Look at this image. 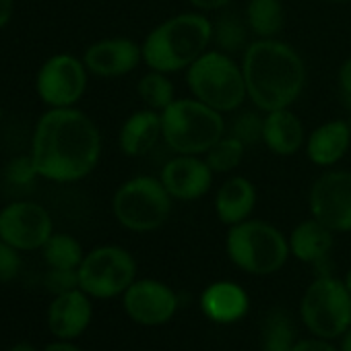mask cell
Here are the masks:
<instances>
[{"label":"cell","instance_id":"cell-1","mask_svg":"<svg viewBox=\"0 0 351 351\" xmlns=\"http://www.w3.org/2000/svg\"><path fill=\"white\" fill-rule=\"evenodd\" d=\"M40 178L56 184L85 180L101 157V132L93 118L73 108H48L36 124L32 151Z\"/></svg>","mask_w":351,"mask_h":351},{"label":"cell","instance_id":"cell-2","mask_svg":"<svg viewBox=\"0 0 351 351\" xmlns=\"http://www.w3.org/2000/svg\"><path fill=\"white\" fill-rule=\"evenodd\" d=\"M240 64L248 99L261 112L291 108L306 87L304 58L291 44L279 38H256L250 42L242 52Z\"/></svg>","mask_w":351,"mask_h":351},{"label":"cell","instance_id":"cell-3","mask_svg":"<svg viewBox=\"0 0 351 351\" xmlns=\"http://www.w3.org/2000/svg\"><path fill=\"white\" fill-rule=\"evenodd\" d=\"M213 44V19L201 11L171 15L143 40V62L167 75L186 71Z\"/></svg>","mask_w":351,"mask_h":351},{"label":"cell","instance_id":"cell-4","mask_svg":"<svg viewBox=\"0 0 351 351\" xmlns=\"http://www.w3.org/2000/svg\"><path fill=\"white\" fill-rule=\"evenodd\" d=\"M161 141L176 155H205L226 132L221 112L197 97H176L161 112Z\"/></svg>","mask_w":351,"mask_h":351},{"label":"cell","instance_id":"cell-5","mask_svg":"<svg viewBox=\"0 0 351 351\" xmlns=\"http://www.w3.org/2000/svg\"><path fill=\"white\" fill-rule=\"evenodd\" d=\"M226 254L234 267L248 275H275L289 261L287 236L263 219H246L228 230Z\"/></svg>","mask_w":351,"mask_h":351},{"label":"cell","instance_id":"cell-6","mask_svg":"<svg viewBox=\"0 0 351 351\" xmlns=\"http://www.w3.org/2000/svg\"><path fill=\"white\" fill-rule=\"evenodd\" d=\"M186 85L193 97L221 114L238 112L248 99L242 64L217 48H209L186 69Z\"/></svg>","mask_w":351,"mask_h":351},{"label":"cell","instance_id":"cell-7","mask_svg":"<svg viewBox=\"0 0 351 351\" xmlns=\"http://www.w3.org/2000/svg\"><path fill=\"white\" fill-rule=\"evenodd\" d=\"M173 199L161 184L159 176H132L112 197L114 219L132 234L161 230L171 215Z\"/></svg>","mask_w":351,"mask_h":351},{"label":"cell","instance_id":"cell-8","mask_svg":"<svg viewBox=\"0 0 351 351\" xmlns=\"http://www.w3.org/2000/svg\"><path fill=\"white\" fill-rule=\"evenodd\" d=\"M300 318L310 335L320 339H339L351 328V291L343 279L318 275L304 289L300 300Z\"/></svg>","mask_w":351,"mask_h":351},{"label":"cell","instance_id":"cell-9","mask_svg":"<svg viewBox=\"0 0 351 351\" xmlns=\"http://www.w3.org/2000/svg\"><path fill=\"white\" fill-rule=\"evenodd\" d=\"M77 273L79 287L93 300L122 298L136 279V261L118 244H101L85 252Z\"/></svg>","mask_w":351,"mask_h":351},{"label":"cell","instance_id":"cell-10","mask_svg":"<svg viewBox=\"0 0 351 351\" xmlns=\"http://www.w3.org/2000/svg\"><path fill=\"white\" fill-rule=\"evenodd\" d=\"M89 71L83 58L60 52L50 56L36 75L38 97L48 108H73L87 91Z\"/></svg>","mask_w":351,"mask_h":351},{"label":"cell","instance_id":"cell-11","mask_svg":"<svg viewBox=\"0 0 351 351\" xmlns=\"http://www.w3.org/2000/svg\"><path fill=\"white\" fill-rule=\"evenodd\" d=\"M310 217L335 234L351 232V171L328 167L312 182L308 193Z\"/></svg>","mask_w":351,"mask_h":351},{"label":"cell","instance_id":"cell-12","mask_svg":"<svg viewBox=\"0 0 351 351\" xmlns=\"http://www.w3.org/2000/svg\"><path fill=\"white\" fill-rule=\"evenodd\" d=\"M52 234V215L40 203L15 201L0 209V240L21 252L42 250Z\"/></svg>","mask_w":351,"mask_h":351},{"label":"cell","instance_id":"cell-13","mask_svg":"<svg viewBox=\"0 0 351 351\" xmlns=\"http://www.w3.org/2000/svg\"><path fill=\"white\" fill-rule=\"evenodd\" d=\"M122 308L138 326H163L178 312V293L159 279H134L122 293Z\"/></svg>","mask_w":351,"mask_h":351},{"label":"cell","instance_id":"cell-14","mask_svg":"<svg viewBox=\"0 0 351 351\" xmlns=\"http://www.w3.org/2000/svg\"><path fill=\"white\" fill-rule=\"evenodd\" d=\"M215 171L205 155H176L159 171V180L173 201L193 203L203 199L213 186Z\"/></svg>","mask_w":351,"mask_h":351},{"label":"cell","instance_id":"cell-15","mask_svg":"<svg viewBox=\"0 0 351 351\" xmlns=\"http://www.w3.org/2000/svg\"><path fill=\"white\" fill-rule=\"evenodd\" d=\"M83 62L89 75L116 79L130 75L143 62V48L130 38H104L85 50Z\"/></svg>","mask_w":351,"mask_h":351},{"label":"cell","instance_id":"cell-16","mask_svg":"<svg viewBox=\"0 0 351 351\" xmlns=\"http://www.w3.org/2000/svg\"><path fill=\"white\" fill-rule=\"evenodd\" d=\"M93 298L81 287L58 293L52 298L46 314L48 330L54 339L75 341L79 339L93 320Z\"/></svg>","mask_w":351,"mask_h":351},{"label":"cell","instance_id":"cell-17","mask_svg":"<svg viewBox=\"0 0 351 351\" xmlns=\"http://www.w3.org/2000/svg\"><path fill=\"white\" fill-rule=\"evenodd\" d=\"M306 157L316 167H335L351 149V126L349 120L335 118L312 128L304 143Z\"/></svg>","mask_w":351,"mask_h":351},{"label":"cell","instance_id":"cell-18","mask_svg":"<svg viewBox=\"0 0 351 351\" xmlns=\"http://www.w3.org/2000/svg\"><path fill=\"white\" fill-rule=\"evenodd\" d=\"M201 312L215 324H234L248 314L250 295L236 281H213L201 293Z\"/></svg>","mask_w":351,"mask_h":351},{"label":"cell","instance_id":"cell-19","mask_svg":"<svg viewBox=\"0 0 351 351\" xmlns=\"http://www.w3.org/2000/svg\"><path fill=\"white\" fill-rule=\"evenodd\" d=\"M256 201H258V193L252 180H248L246 176H230L217 189L213 207L217 219L223 226L232 228L252 217L256 209Z\"/></svg>","mask_w":351,"mask_h":351},{"label":"cell","instance_id":"cell-20","mask_svg":"<svg viewBox=\"0 0 351 351\" xmlns=\"http://www.w3.org/2000/svg\"><path fill=\"white\" fill-rule=\"evenodd\" d=\"M306 130L300 116L291 108H279L265 112L263 143L279 157H293L306 143Z\"/></svg>","mask_w":351,"mask_h":351},{"label":"cell","instance_id":"cell-21","mask_svg":"<svg viewBox=\"0 0 351 351\" xmlns=\"http://www.w3.org/2000/svg\"><path fill=\"white\" fill-rule=\"evenodd\" d=\"M161 112L143 108L132 112L118 130V147L126 157H143L161 141Z\"/></svg>","mask_w":351,"mask_h":351},{"label":"cell","instance_id":"cell-22","mask_svg":"<svg viewBox=\"0 0 351 351\" xmlns=\"http://www.w3.org/2000/svg\"><path fill=\"white\" fill-rule=\"evenodd\" d=\"M289 252L295 261L306 265H320L330 256L335 246V232L314 217L300 221L287 236Z\"/></svg>","mask_w":351,"mask_h":351},{"label":"cell","instance_id":"cell-23","mask_svg":"<svg viewBox=\"0 0 351 351\" xmlns=\"http://www.w3.org/2000/svg\"><path fill=\"white\" fill-rule=\"evenodd\" d=\"M244 19L256 38H279L285 27V9L281 0H248Z\"/></svg>","mask_w":351,"mask_h":351},{"label":"cell","instance_id":"cell-24","mask_svg":"<svg viewBox=\"0 0 351 351\" xmlns=\"http://www.w3.org/2000/svg\"><path fill=\"white\" fill-rule=\"evenodd\" d=\"M248 23L236 13H223L213 21V44L217 50L236 54L248 48Z\"/></svg>","mask_w":351,"mask_h":351},{"label":"cell","instance_id":"cell-25","mask_svg":"<svg viewBox=\"0 0 351 351\" xmlns=\"http://www.w3.org/2000/svg\"><path fill=\"white\" fill-rule=\"evenodd\" d=\"M295 326L287 312L273 310L267 314L261 328V349L263 351H291L295 345Z\"/></svg>","mask_w":351,"mask_h":351},{"label":"cell","instance_id":"cell-26","mask_svg":"<svg viewBox=\"0 0 351 351\" xmlns=\"http://www.w3.org/2000/svg\"><path fill=\"white\" fill-rule=\"evenodd\" d=\"M48 269H79L85 258L81 242L71 234H52L42 248Z\"/></svg>","mask_w":351,"mask_h":351},{"label":"cell","instance_id":"cell-27","mask_svg":"<svg viewBox=\"0 0 351 351\" xmlns=\"http://www.w3.org/2000/svg\"><path fill=\"white\" fill-rule=\"evenodd\" d=\"M136 93L141 101L145 104V108L155 110V112H163L176 99V89H173L169 75L161 71H153V69H149V73H145L138 79Z\"/></svg>","mask_w":351,"mask_h":351},{"label":"cell","instance_id":"cell-28","mask_svg":"<svg viewBox=\"0 0 351 351\" xmlns=\"http://www.w3.org/2000/svg\"><path fill=\"white\" fill-rule=\"evenodd\" d=\"M244 153H246V145L240 138H236L234 134L226 132L205 153V159H207V163L211 165V169L215 173H230V171H234L242 163Z\"/></svg>","mask_w":351,"mask_h":351},{"label":"cell","instance_id":"cell-29","mask_svg":"<svg viewBox=\"0 0 351 351\" xmlns=\"http://www.w3.org/2000/svg\"><path fill=\"white\" fill-rule=\"evenodd\" d=\"M263 124H265V112L261 110H244L238 112L228 126V132L240 138L246 147L263 143Z\"/></svg>","mask_w":351,"mask_h":351},{"label":"cell","instance_id":"cell-30","mask_svg":"<svg viewBox=\"0 0 351 351\" xmlns=\"http://www.w3.org/2000/svg\"><path fill=\"white\" fill-rule=\"evenodd\" d=\"M5 178L15 184V186H27L32 184L36 178H40V171H38V165H36V159L32 153L27 155H17L13 157L7 167H5Z\"/></svg>","mask_w":351,"mask_h":351},{"label":"cell","instance_id":"cell-31","mask_svg":"<svg viewBox=\"0 0 351 351\" xmlns=\"http://www.w3.org/2000/svg\"><path fill=\"white\" fill-rule=\"evenodd\" d=\"M46 287L52 295L71 291L79 287V273L77 269H48L46 273Z\"/></svg>","mask_w":351,"mask_h":351},{"label":"cell","instance_id":"cell-32","mask_svg":"<svg viewBox=\"0 0 351 351\" xmlns=\"http://www.w3.org/2000/svg\"><path fill=\"white\" fill-rule=\"evenodd\" d=\"M21 271V250L0 240V283L13 281Z\"/></svg>","mask_w":351,"mask_h":351},{"label":"cell","instance_id":"cell-33","mask_svg":"<svg viewBox=\"0 0 351 351\" xmlns=\"http://www.w3.org/2000/svg\"><path fill=\"white\" fill-rule=\"evenodd\" d=\"M337 83H339V91H341L343 104L351 110V58L343 60V64L339 66Z\"/></svg>","mask_w":351,"mask_h":351},{"label":"cell","instance_id":"cell-34","mask_svg":"<svg viewBox=\"0 0 351 351\" xmlns=\"http://www.w3.org/2000/svg\"><path fill=\"white\" fill-rule=\"evenodd\" d=\"M291 351H339L337 345H332V341L328 339H320V337H306V339H298Z\"/></svg>","mask_w":351,"mask_h":351},{"label":"cell","instance_id":"cell-35","mask_svg":"<svg viewBox=\"0 0 351 351\" xmlns=\"http://www.w3.org/2000/svg\"><path fill=\"white\" fill-rule=\"evenodd\" d=\"M191 7L195 11H201V13H213V11H221L226 9L232 0H189Z\"/></svg>","mask_w":351,"mask_h":351},{"label":"cell","instance_id":"cell-36","mask_svg":"<svg viewBox=\"0 0 351 351\" xmlns=\"http://www.w3.org/2000/svg\"><path fill=\"white\" fill-rule=\"evenodd\" d=\"M15 13V0H0V29L7 27Z\"/></svg>","mask_w":351,"mask_h":351},{"label":"cell","instance_id":"cell-37","mask_svg":"<svg viewBox=\"0 0 351 351\" xmlns=\"http://www.w3.org/2000/svg\"><path fill=\"white\" fill-rule=\"evenodd\" d=\"M40 351H85V349H81L79 345H75L73 341H60V339H56V341H52V343H48L44 349H40Z\"/></svg>","mask_w":351,"mask_h":351},{"label":"cell","instance_id":"cell-38","mask_svg":"<svg viewBox=\"0 0 351 351\" xmlns=\"http://www.w3.org/2000/svg\"><path fill=\"white\" fill-rule=\"evenodd\" d=\"M339 351H351V328L339 337Z\"/></svg>","mask_w":351,"mask_h":351},{"label":"cell","instance_id":"cell-39","mask_svg":"<svg viewBox=\"0 0 351 351\" xmlns=\"http://www.w3.org/2000/svg\"><path fill=\"white\" fill-rule=\"evenodd\" d=\"M9 351H40L38 347H34L32 343H27V341H17L15 345H11L9 347Z\"/></svg>","mask_w":351,"mask_h":351},{"label":"cell","instance_id":"cell-40","mask_svg":"<svg viewBox=\"0 0 351 351\" xmlns=\"http://www.w3.org/2000/svg\"><path fill=\"white\" fill-rule=\"evenodd\" d=\"M343 281H345V285H347V287H349V291H351V265H349V269H347V273H345Z\"/></svg>","mask_w":351,"mask_h":351},{"label":"cell","instance_id":"cell-41","mask_svg":"<svg viewBox=\"0 0 351 351\" xmlns=\"http://www.w3.org/2000/svg\"><path fill=\"white\" fill-rule=\"evenodd\" d=\"M326 3H332V5H349L351 0H326Z\"/></svg>","mask_w":351,"mask_h":351},{"label":"cell","instance_id":"cell-42","mask_svg":"<svg viewBox=\"0 0 351 351\" xmlns=\"http://www.w3.org/2000/svg\"><path fill=\"white\" fill-rule=\"evenodd\" d=\"M3 116H5V110H3V104H0V122H3Z\"/></svg>","mask_w":351,"mask_h":351},{"label":"cell","instance_id":"cell-43","mask_svg":"<svg viewBox=\"0 0 351 351\" xmlns=\"http://www.w3.org/2000/svg\"><path fill=\"white\" fill-rule=\"evenodd\" d=\"M349 126H351V110H349Z\"/></svg>","mask_w":351,"mask_h":351}]
</instances>
